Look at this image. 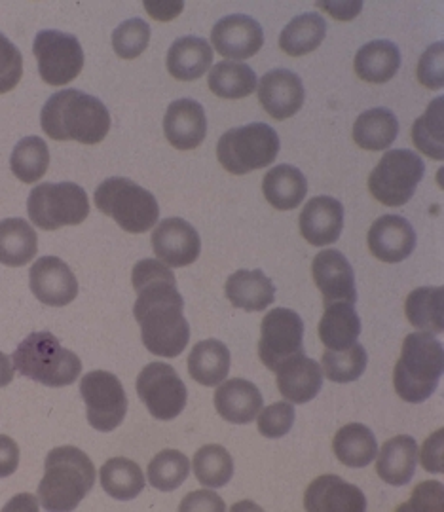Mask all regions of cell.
<instances>
[{"label":"cell","instance_id":"6da1fadb","mask_svg":"<svg viewBox=\"0 0 444 512\" xmlns=\"http://www.w3.org/2000/svg\"><path fill=\"white\" fill-rule=\"evenodd\" d=\"M131 283L137 293L133 315L145 348L156 357H179L190 342V325L175 275L164 262L147 258L135 264Z\"/></svg>","mask_w":444,"mask_h":512},{"label":"cell","instance_id":"7a4b0ae2","mask_svg":"<svg viewBox=\"0 0 444 512\" xmlns=\"http://www.w3.org/2000/svg\"><path fill=\"white\" fill-rule=\"evenodd\" d=\"M40 126L54 141L97 145L111 131V114L93 95L61 90L46 101L40 112Z\"/></svg>","mask_w":444,"mask_h":512},{"label":"cell","instance_id":"3957f363","mask_svg":"<svg viewBox=\"0 0 444 512\" xmlns=\"http://www.w3.org/2000/svg\"><path fill=\"white\" fill-rule=\"evenodd\" d=\"M93 484L95 467L88 454L74 446H59L46 456L38 499L46 511H74Z\"/></svg>","mask_w":444,"mask_h":512},{"label":"cell","instance_id":"277c9868","mask_svg":"<svg viewBox=\"0 0 444 512\" xmlns=\"http://www.w3.org/2000/svg\"><path fill=\"white\" fill-rule=\"evenodd\" d=\"M443 374L444 348L435 334H408L393 370L395 393L407 403H424L435 393Z\"/></svg>","mask_w":444,"mask_h":512},{"label":"cell","instance_id":"5b68a950","mask_svg":"<svg viewBox=\"0 0 444 512\" xmlns=\"http://www.w3.org/2000/svg\"><path fill=\"white\" fill-rule=\"evenodd\" d=\"M12 365L21 376L46 387L74 384L82 374L78 355L61 348L59 340L50 332H33L27 336L14 351Z\"/></svg>","mask_w":444,"mask_h":512},{"label":"cell","instance_id":"8992f818","mask_svg":"<svg viewBox=\"0 0 444 512\" xmlns=\"http://www.w3.org/2000/svg\"><path fill=\"white\" fill-rule=\"evenodd\" d=\"M95 207L130 234H145L160 219V205L143 186L130 179L112 177L99 184L93 196Z\"/></svg>","mask_w":444,"mask_h":512},{"label":"cell","instance_id":"52a82bcc","mask_svg":"<svg viewBox=\"0 0 444 512\" xmlns=\"http://www.w3.org/2000/svg\"><path fill=\"white\" fill-rule=\"evenodd\" d=\"M279 135L268 124L255 122L228 129L217 145V158L232 175H247L274 164L278 158Z\"/></svg>","mask_w":444,"mask_h":512},{"label":"cell","instance_id":"ba28073f","mask_svg":"<svg viewBox=\"0 0 444 512\" xmlns=\"http://www.w3.org/2000/svg\"><path fill=\"white\" fill-rule=\"evenodd\" d=\"M27 213L40 230L54 232L61 226H76L88 219L90 200L78 184H38L27 200Z\"/></svg>","mask_w":444,"mask_h":512},{"label":"cell","instance_id":"9c48e42d","mask_svg":"<svg viewBox=\"0 0 444 512\" xmlns=\"http://www.w3.org/2000/svg\"><path fill=\"white\" fill-rule=\"evenodd\" d=\"M424 175L426 165L416 152L407 148L388 150L370 173V194L388 207L407 205Z\"/></svg>","mask_w":444,"mask_h":512},{"label":"cell","instance_id":"30bf717a","mask_svg":"<svg viewBox=\"0 0 444 512\" xmlns=\"http://www.w3.org/2000/svg\"><path fill=\"white\" fill-rule=\"evenodd\" d=\"M80 395L93 429L101 433L114 431L128 414V397L122 382L107 370H93L80 382Z\"/></svg>","mask_w":444,"mask_h":512},{"label":"cell","instance_id":"8fae6325","mask_svg":"<svg viewBox=\"0 0 444 512\" xmlns=\"http://www.w3.org/2000/svg\"><path fill=\"white\" fill-rule=\"evenodd\" d=\"M33 54L37 57L38 74L50 86L71 84L84 69V50L78 38L61 31H40Z\"/></svg>","mask_w":444,"mask_h":512},{"label":"cell","instance_id":"7c38bea8","mask_svg":"<svg viewBox=\"0 0 444 512\" xmlns=\"http://www.w3.org/2000/svg\"><path fill=\"white\" fill-rule=\"evenodd\" d=\"M137 395L156 420L169 421L185 410L188 391L177 370L167 363H150L137 378Z\"/></svg>","mask_w":444,"mask_h":512},{"label":"cell","instance_id":"4fadbf2b","mask_svg":"<svg viewBox=\"0 0 444 512\" xmlns=\"http://www.w3.org/2000/svg\"><path fill=\"white\" fill-rule=\"evenodd\" d=\"M304 353V321L293 310L276 308L266 313L260 325L259 357L266 368L279 365Z\"/></svg>","mask_w":444,"mask_h":512},{"label":"cell","instance_id":"5bb4252c","mask_svg":"<svg viewBox=\"0 0 444 512\" xmlns=\"http://www.w3.org/2000/svg\"><path fill=\"white\" fill-rule=\"evenodd\" d=\"M152 249L160 262L171 268L190 266L198 260L202 241L198 230L183 219L162 220L152 232Z\"/></svg>","mask_w":444,"mask_h":512},{"label":"cell","instance_id":"9a60e30c","mask_svg":"<svg viewBox=\"0 0 444 512\" xmlns=\"http://www.w3.org/2000/svg\"><path fill=\"white\" fill-rule=\"evenodd\" d=\"M31 291L38 302L61 308L71 304L78 294V281L73 270L57 256H42L31 268L29 274Z\"/></svg>","mask_w":444,"mask_h":512},{"label":"cell","instance_id":"2e32d148","mask_svg":"<svg viewBox=\"0 0 444 512\" xmlns=\"http://www.w3.org/2000/svg\"><path fill=\"white\" fill-rule=\"evenodd\" d=\"M211 44V48H215L222 57L238 59L240 63L259 54L264 44V31L259 21L243 14H234L217 21L211 31Z\"/></svg>","mask_w":444,"mask_h":512},{"label":"cell","instance_id":"e0dca14e","mask_svg":"<svg viewBox=\"0 0 444 512\" xmlns=\"http://www.w3.org/2000/svg\"><path fill=\"white\" fill-rule=\"evenodd\" d=\"M315 285L323 294L325 304L333 302H357L355 274L352 264L340 251L327 249L315 256L312 264Z\"/></svg>","mask_w":444,"mask_h":512},{"label":"cell","instance_id":"ac0fdd59","mask_svg":"<svg viewBox=\"0 0 444 512\" xmlns=\"http://www.w3.org/2000/svg\"><path fill=\"white\" fill-rule=\"evenodd\" d=\"M304 509L310 512H363L367 509V497L344 478L323 475L308 486Z\"/></svg>","mask_w":444,"mask_h":512},{"label":"cell","instance_id":"d6986e66","mask_svg":"<svg viewBox=\"0 0 444 512\" xmlns=\"http://www.w3.org/2000/svg\"><path fill=\"white\" fill-rule=\"evenodd\" d=\"M370 253L382 262L397 264L407 260L416 249V232L412 224L397 215H384L370 226L367 236Z\"/></svg>","mask_w":444,"mask_h":512},{"label":"cell","instance_id":"ffe728a7","mask_svg":"<svg viewBox=\"0 0 444 512\" xmlns=\"http://www.w3.org/2000/svg\"><path fill=\"white\" fill-rule=\"evenodd\" d=\"M257 92L262 109L274 120H287L295 116L302 109L306 97L300 76L285 69L264 74L260 78Z\"/></svg>","mask_w":444,"mask_h":512},{"label":"cell","instance_id":"44dd1931","mask_svg":"<svg viewBox=\"0 0 444 512\" xmlns=\"http://www.w3.org/2000/svg\"><path fill=\"white\" fill-rule=\"evenodd\" d=\"M298 224L302 238L310 245H331L344 228V205L331 196H317L304 205Z\"/></svg>","mask_w":444,"mask_h":512},{"label":"cell","instance_id":"7402d4cb","mask_svg":"<svg viewBox=\"0 0 444 512\" xmlns=\"http://www.w3.org/2000/svg\"><path fill=\"white\" fill-rule=\"evenodd\" d=\"M164 133L171 147L194 150L204 143L207 135L205 110L194 99H179L167 107Z\"/></svg>","mask_w":444,"mask_h":512},{"label":"cell","instance_id":"603a6c76","mask_svg":"<svg viewBox=\"0 0 444 512\" xmlns=\"http://www.w3.org/2000/svg\"><path fill=\"white\" fill-rule=\"evenodd\" d=\"M279 393L291 404H304L314 401L323 387V370L314 359L296 355L285 361L276 370Z\"/></svg>","mask_w":444,"mask_h":512},{"label":"cell","instance_id":"cb8c5ba5","mask_svg":"<svg viewBox=\"0 0 444 512\" xmlns=\"http://www.w3.org/2000/svg\"><path fill=\"white\" fill-rule=\"evenodd\" d=\"M264 399L259 387L243 378L228 380L215 393V408L228 423H249L259 416Z\"/></svg>","mask_w":444,"mask_h":512},{"label":"cell","instance_id":"d4e9b609","mask_svg":"<svg viewBox=\"0 0 444 512\" xmlns=\"http://www.w3.org/2000/svg\"><path fill=\"white\" fill-rule=\"evenodd\" d=\"M167 73L175 80L192 82L202 78L213 65V48L205 38L183 37L167 52Z\"/></svg>","mask_w":444,"mask_h":512},{"label":"cell","instance_id":"484cf974","mask_svg":"<svg viewBox=\"0 0 444 512\" xmlns=\"http://www.w3.org/2000/svg\"><path fill=\"white\" fill-rule=\"evenodd\" d=\"M224 293L238 310L262 311L274 302L276 287L260 270H240L228 277Z\"/></svg>","mask_w":444,"mask_h":512},{"label":"cell","instance_id":"4316f807","mask_svg":"<svg viewBox=\"0 0 444 512\" xmlns=\"http://www.w3.org/2000/svg\"><path fill=\"white\" fill-rule=\"evenodd\" d=\"M376 456L378 476L391 486H405L416 471L418 444L408 435H399L395 439H389Z\"/></svg>","mask_w":444,"mask_h":512},{"label":"cell","instance_id":"83f0119b","mask_svg":"<svg viewBox=\"0 0 444 512\" xmlns=\"http://www.w3.org/2000/svg\"><path fill=\"white\" fill-rule=\"evenodd\" d=\"M262 194L274 209L291 211L304 202L308 181L295 165H276L262 181Z\"/></svg>","mask_w":444,"mask_h":512},{"label":"cell","instance_id":"f1b7e54d","mask_svg":"<svg viewBox=\"0 0 444 512\" xmlns=\"http://www.w3.org/2000/svg\"><path fill=\"white\" fill-rule=\"evenodd\" d=\"M361 334V319L350 302L325 304L319 321V340L331 351L352 348Z\"/></svg>","mask_w":444,"mask_h":512},{"label":"cell","instance_id":"f546056e","mask_svg":"<svg viewBox=\"0 0 444 512\" xmlns=\"http://www.w3.org/2000/svg\"><path fill=\"white\" fill-rule=\"evenodd\" d=\"M353 69L369 84H386L401 69V52L389 40H374L357 52Z\"/></svg>","mask_w":444,"mask_h":512},{"label":"cell","instance_id":"4dcf8cb0","mask_svg":"<svg viewBox=\"0 0 444 512\" xmlns=\"http://www.w3.org/2000/svg\"><path fill=\"white\" fill-rule=\"evenodd\" d=\"M230 351L221 340H204L196 344L188 355L190 378L205 387L219 385L228 378L230 372Z\"/></svg>","mask_w":444,"mask_h":512},{"label":"cell","instance_id":"1f68e13d","mask_svg":"<svg viewBox=\"0 0 444 512\" xmlns=\"http://www.w3.org/2000/svg\"><path fill=\"white\" fill-rule=\"evenodd\" d=\"M333 450L336 459L346 467L363 469L376 458L378 442L367 425L348 423L334 435Z\"/></svg>","mask_w":444,"mask_h":512},{"label":"cell","instance_id":"d6a6232c","mask_svg":"<svg viewBox=\"0 0 444 512\" xmlns=\"http://www.w3.org/2000/svg\"><path fill=\"white\" fill-rule=\"evenodd\" d=\"M37 251V232L27 220H0V264L10 268L25 266L37 256Z\"/></svg>","mask_w":444,"mask_h":512},{"label":"cell","instance_id":"836d02e7","mask_svg":"<svg viewBox=\"0 0 444 512\" xmlns=\"http://www.w3.org/2000/svg\"><path fill=\"white\" fill-rule=\"evenodd\" d=\"M399 135V120L389 109L363 112L353 126V141L370 152L388 150Z\"/></svg>","mask_w":444,"mask_h":512},{"label":"cell","instance_id":"e575fe53","mask_svg":"<svg viewBox=\"0 0 444 512\" xmlns=\"http://www.w3.org/2000/svg\"><path fill=\"white\" fill-rule=\"evenodd\" d=\"M209 90L221 99H243L257 92L259 80L255 71L238 61H221L207 74Z\"/></svg>","mask_w":444,"mask_h":512},{"label":"cell","instance_id":"d590c367","mask_svg":"<svg viewBox=\"0 0 444 512\" xmlns=\"http://www.w3.org/2000/svg\"><path fill=\"white\" fill-rule=\"evenodd\" d=\"M405 313L410 325L420 332L439 334L444 330L443 287H420L408 294Z\"/></svg>","mask_w":444,"mask_h":512},{"label":"cell","instance_id":"8d00e7d4","mask_svg":"<svg viewBox=\"0 0 444 512\" xmlns=\"http://www.w3.org/2000/svg\"><path fill=\"white\" fill-rule=\"evenodd\" d=\"M327 37V23L319 14H302L289 21L279 37V48L291 57L315 52Z\"/></svg>","mask_w":444,"mask_h":512},{"label":"cell","instance_id":"74e56055","mask_svg":"<svg viewBox=\"0 0 444 512\" xmlns=\"http://www.w3.org/2000/svg\"><path fill=\"white\" fill-rule=\"evenodd\" d=\"M101 486L112 499L131 501L143 492L147 480L141 467L128 458H112L101 467Z\"/></svg>","mask_w":444,"mask_h":512},{"label":"cell","instance_id":"f35d334b","mask_svg":"<svg viewBox=\"0 0 444 512\" xmlns=\"http://www.w3.org/2000/svg\"><path fill=\"white\" fill-rule=\"evenodd\" d=\"M444 97L431 101L426 112L414 122L410 137L414 147L427 158L443 162L444 160Z\"/></svg>","mask_w":444,"mask_h":512},{"label":"cell","instance_id":"ab89813d","mask_svg":"<svg viewBox=\"0 0 444 512\" xmlns=\"http://www.w3.org/2000/svg\"><path fill=\"white\" fill-rule=\"evenodd\" d=\"M50 165V150L40 137H25L12 150L10 169L21 183L31 184L40 181Z\"/></svg>","mask_w":444,"mask_h":512},{"label":"cell","instance_id":"60d3db41","mask_svg":"<svg viewBox=\"0 0 444 512\" xmlns=\"http://www.w3.org/2000/svg\"><path fill=\"white\" fill-rule=\"evenodd\" d=\"M192 469L205 488H222L234 476V459L221 444H207L196 452Z\"/></svg>","mask_w":444,"mask_h":512},{"label":"cell","instance_id":"b9f144b4","mask_svg":"<svg viewBox=\"0 0 444 512\" xmlns=\"http://www.w3.org/2000/svg\"><path fill=\"white\" fill-rule=\"evenodd\" d=\"M148 482L160 492L177 490L188 475L190 461L179 450H164L148 463Z\"/></svg>","mask_w":444,"mask_h":512},{"label":"cell","instance_id":"7bdbcfd3","mask_svg":"<svg viewBox=\"0 0 444 512\" xmlns=\"http://www.w3.org/2000/svg\"><path fill=\"white\" fill-rule=\"evenodd\" d=\"M367 351L361 344H353L352 348L344 351L327 349L323 355V372L336 384H350L361 378L367 368Z\"/></svg>","mask_w":444,"mask_h":512},{"label":"cell","instance_id":"ee69618b","mask_svg":"<svg viewBox=\"0 0 444 512\" xmlns=\"http://www.w3.org/2000/svg\"><path fill=\"white\" fill-rule=\"evenodd\" d=\"M148 42H150V27L143 19H128L112 33V48L122 59L139 57L147 50Z\"/></svg>","mask_w":444,"mask_h":512},{"label":"cell","instance_id":"f6af8a7d","mask_svg":"<svg viewBox=\"0 0 444 512\" xmlns=\"http://www.w3.org/2000/svg\"><path fill=\"white\" fill-rule=\"evenodd\" d=\"M295 423V408L293 404L274 403L262 406L259 412V433L266 439H281L285 437Z\"/></svg>","mask_w":444,"mask_h":512},{"label":"cell","instance_id":"bcb514c9","mask_svg":"<svg viewBox=\"0 0 444 512\" xmlns=\"http://www.w3.org/2000/svg\"><path fill=\"white\" fill-rule=\"evenodd\" d=\"M23 76V55L18 46L0 35V93L12 92Z\"/></svg>","mask_w":444,"mask_h":512},{"label":"cell","instance_id":"7dc6e473","mask_svg":"<svg viewBox=\"0 0 444 512\" xmlns=\"http://www.w3.org/2000/svg\"><path fill=\"white\" fill-rule=\"evenodd\" d=\"M443 42L433 44L426 54L420 57L418 63V80L427 90H443L444 69H443Z\"/></svg>","mask_w":444,"mask_h":512},{"label":"cell","instance_id":"c3c4849f","mask_svg":"<svg viewBox=\"0 0 444 512\" xmlns=\"http://www.w3.org/2000/svg\"><path fill=\"white\" fill-rule=\"evenodd\" d=\"M439 512L443 511V484L437 480L422 482L408 501V505L401 507V511Z\"/></svg>","mask_w":444,"mask_h":512},{"label":"cell","instance_id":"681fc988","mask_svg":"<svg viewBox=\"0 0 444 512\" xmlns=\"http://www.w3.org/2000/svg\"><path fill=\"white\" fill-rule=\"evenodd\" d=\"M443 450L444 429H439V431H435V433L424 442V446H422V452H420L422 467H424L426 471H429V473H443Z\"/></svg>","mask_w":444,"mask_h":512},{"label":"cell","instance_id":"f907efd6","mask_svg":"<svg viewBox=\"0 0 444 512\" xmlns=\"http://www.w3.org/2000/svg\"><path fill=\"white\" fill-rule=\"evenodd\" d=\"M181 511H217L222 512L226 509V505L222 503L221 497L209 490H200V492H192L185 497V501L179 507Z\"/></svg>","mask_w":444,"mask_h":512},{"label":"cell","instance_id":"816d5d0a","mask_svg":"<svg viewBox=\"0 0 444 512\" xmlns=\"http://www.w3.org/2000/svg\"><path fill=\"white\" fill-rule=\"evenodd\" d=\"M19 465V446L8 435H0V478L14 475Z\"/></svg>","mask_w":444,"mask_h":512},{"label":"cell","instance_id":"f5cc1de1","mask_svg":"<svg viewBox=\"0 0 444 512\" xmlns=\"http://www.w3.org/2000/svg\"><path fill=\"white\" fill-rule=\"evenodd\" d=\"M148 16L156 21H171L185 10V2L181 0H152L143 4Z\"/></svg>","mask_w":444,"mask_h":512},{"label":"cell","instance_id":"db71d44e","mask_svg":"<svg viewBox=\"0 0 444 512\" xmlns=\"http://www.w3.org/2000/svg\"><path fill=\"white\" fill-rule=\"evenodd\" d=\"M317 8L325 10L331 18L338 21H350L357 18V14L363 8V2L355 0V2H317Z\"/></svg>","mask_w":444,"mask_h":512},{"label":"cell","instance_id":"11a10c76","mask_svg":"<svg viewBox=\"0 0 444 512\" xmlns=\"http://www.w3.org/2000/svg\"><path fill=\"white\" fill-rule=\"evenodd\" d=\"M14 380V365H12V359L0 351V387H6L8 384H12Z\"/></svg>","mask_w":444,"mask_h":512}]
</instances>
